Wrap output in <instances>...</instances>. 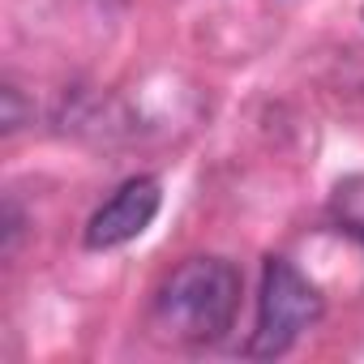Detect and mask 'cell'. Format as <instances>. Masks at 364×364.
Segmentation results:
<instances>
[{"label":"cell","instance_id":"6da1fadb","mask_svg":"<svg viewBox=\"0 0 364 364\" xmlns=\"http://www.w3.org/2000/svg\"><path fill=\"white\" fill-rule=\"evenodd\" d=\"M240 309V270L223 257L185 262L154 296V330L167 343L210 347L219 343Z\"/></svg>","mask_w":364,"mask_h":364},{"label":"cell","instance_id":"7a4b0ae2","mask_svg":"<svg viewBox=\"0 0 364 364\" xmlns=\"http://www.w3.org/2000/svg\"><path fill=\"white\" fill-rule=\"evenodd\" d=\"M321 291L287 262V257H266L262 266V296H257V330L249 343V355L274 360L291 351V343L317 326L321 317Z\"/></svg>","mask_w":364,"mask_h":364},{"label":"cell","instance_id":"3957f363","mask_svg":"<svg viewBox=\"0 0 364 364\" xmlns=\"http://www.w3.org/2000/svg\"><path fill=\"white\" fill-rule=\"evenodd\" d=\"M163 206V189L154 176H133L90 215L86 223V249H120L137 240Z\"/></svg>","mask_w":364,"mask_h":364}]
</instances>
